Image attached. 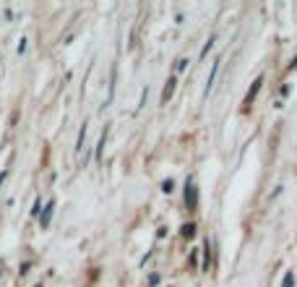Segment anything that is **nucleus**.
Listing matches in <instances>:
<instances>
[{
  "mask_svg": "<svg viewBox=\"0 0 297 287\" xmlns=\"http://www.w3.org/2000/svg\"><path fill=\"white\" fill-rule=\"evenodd\" d=\"M196 186H193V180L188 178V183H185V207L193 212V209H196Z\"/></svg>",
  "mask_w": 297,
  "mask_h": 287,
  "instance_id": "f257e3e1",
  "label": "nucleus"
},
{
  "mask_svg": "<svg viewBox=\"0 0 297 287\" xmlns=\"http://www.w3.org/2000/svg\"><path fill=\"white\" fill-rule=\"evenodd\" d=\"M217 73H219V60L211 66V73H209V81H206V86H203V97H209L211 94V89H214V81H217Z\"/></svg>",
  "mask_w": 297,
  "mask_h": 287,
  "instance_id": "f03ea898",
  "label": "nucleus"
},
{
  "mask_svg": "<svg viewBox=\"0 0 297 287\" xmlns=\"http://www.w3.org/2000/svg\"><path fill=\"white\" fill-rule=\"evenodd\" d=\"M175 84H178V76L172 73L170 78H167V86H165V94H162V105H167V102L172 99V91H175Z\"/></svg>",
  "mask_w": 297,
  "mask_h": 287,
  "instance_id": "7ed1b4c3",
  "label": "nucleus"
},
{
  "mask_svg": "<svg viewBox=\"0 0 297 287\" xmlns=\"http://www.w3.org/2000/svg\"><path fill=\"white\" fill-rule=\"evenodd\" d=\"M261 86H263V76H258V78L250 84V91H248V97H245V105H250V102L255 99V94L261 91Z\"/></svg>",
  "mask_w": 297,
  "mask_h": 287,
  "instance_id": "20e7f679",
  "label": "nucleus"
},
{
  "mask_svg": "<svg viewBox=\"0 0 297 287\" xmlns=\"http://www.w3.org/2000/svg\"><path fill=\"white\" fill-rule=\"evenodd\" d=\"M89 126V123H84V126H81V131H78V139H76V146H73V151H76V154H81V151H84V144H86V128Z\"/></svg>",
  "mask_w": 297,
  "mask_h": 287,
  "instance_id": "39448f33",
  "label": "nucleus"
},
{
  "mask_svg": "<svg viewBox=\"0 0 297 287\" xmlns=\"http://www.w3.org/2000/svg\"><path fill=\"white\" fill-rule=\"evenodd\" d=\"M53 212H55V201H47L42 217H39V224H42V227H47V224H50V219H53Z\"/></svg>",
  "mask_w": 297,
  "mask_h": 287,
  "instance_id": "423d86ee",
  "label": "nucleus"
},
{
  "mask_svg": "<svg viewBox=\"0 0 297 287\" xmlns=\"http://www.w3.org/2000/svg\"><path fill=\"white\" fill-rule=\"evenodd\" d=\"M110 136V126H105V131H102V136H99V146H97V159H102V151H105V141Z\"/></svg>",
  "mask_w": 297,
  "mask_h": 287,
  "instance_id": "0eeeda50",
  "label": "nucleus"
},
{
  "mask_svg": "<svg viewBox=\"0 0 297 287\" xmlns=\"http://www.w3.org/2000/svg\"><path fill=\"white\" fill-rule=\"evenodd\" d=\"M209 261H211V240L203 243V269H209Z\"/></svg>",
  "mask_w": 297,
  "mask_h": 287,
  "instance_id": "6e6552de",
  "label": "nucleus"
},
{
  "mask_svg": "<svg viewBox=\"0 0 297 287\" xmlns=\"http://www.w3.org/2000/svg\"><path fill=\"white\" fill-rule=\"evenodd\" d=\"M214 42H217V37H214V34H211V37H209V42H206V45H203V50H201V58H206V55L211 53V47H214Z\"/></svg>",
  "mask_w": 297,
  "mask_h": 287,
  "instance_id": "1a4fd4ad",
  "label": "nucleus"
},
{
  "mask_svg": "<svg viewBox=\"0 0 297 287\" xmlns=\"http://www.w3.org/2000/svg\"><path fill=\"white\" fill-rule=\"evenodd\" d=\"M282 287H295V274H292V272H287V274H284Z\"/></svg>",
  "mask_w": 297,
  "mask_h": 287,
  "instance_id": "9d476101",
  "label": "nucleus"
},
{
  "mask_svg": "<svg viewBox=\"0 0 297 287\" xmlns=\"http://www.w3.org/2000/svg\"><path fill=\"white\" fill-rule=\"evenodd\" d=\"M182 235H185V238H193V235H196V224H185V227H182Z\"/></svg>",
  "mask_w": 297,
  "mask_h": 287,
  "instance_id": "9b49d317",
  "label": "nucleus"
},
{
  "mask_svg": "<svg viewBox=\"0 0 297 287\" xmlns=\"http://www.w3.org/2000/svg\"><path fill=\"white\" fill-rule=\"evenodd\" d=\"M185 68H188V60H180V63L175 66V76H178V73H182Z\"/></svg>",
  "mask_w": 297,
  "mask_h": 287,
  "instance_id": "f8f14e48",
  "label": "nucleus"
},
{
  "mask_svg": "<svg viewBox=\"0 0 297 287\" xmlns=\"http://www.w3.org/2000/svg\"><path fill=\"white\" fill-rule=\"evenodd\" d=\"M26 53V39H21V42H18V55H24Z\"/></svg>",
  "mask_w": 297,
  "mask_h": 287,
  "instance_id": "ddd939ff",
  "label": "nucleus"
},
{
  "mask_svg": "<svg viewBox=\"0 0 297 287\" xmlns=\"http://www.w3.org/2000/svg\"><path fill=\"white\" fill-rule=\"evenodd\" d=\"M149 285H159V274H151L149 277Z\"/></svg>",
  "mask_w": 297,
  "mask_h": 287,
  "instance_id": "4468645a",
  "label": "nucleus"
},
{
  "mask_svg": "<svg viewBox=\"0 0 297 287\" xmlns=\"http://www.w3.org/2000/svg\"><path fill=\"white\" fill-rule=\"evenodd\" d=\"M162 191L170 193V191H172V180H165V188H162Z\"/></svg>",
  "mask_w": 297,
  "mask_h": 287,
  "instance_id": "2eb2a0df",
  "label": "nucleus"
}]
</instances>
